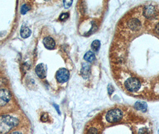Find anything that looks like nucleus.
<instances>
[{"label": "nucleus", "instance_id": "b1692460", "mask_svg": "<svg viewBox=\"0 0 159 134\" xmlns=\"http://www.w3.org/2000/svg\"><path fill=\"white\" fill-rule=\"evenodd\" d=\"M3 82H4V81H3V80H2V79H0V86H1V85H2Z\"/></svg>", "mask_w": 159, "mask_h": 134}, {"label": "nucleus", "instance_id": "4468645a", "mask_svg": "<svg viewBox=\"0 0 159 134\" xmlns=\"http://www.w3.org/2000/svg\"><path fill=\"white\" fill-rule=\"evenodd\" d=\"M101 47V42L99 40H95L92 42L91 47L92 50L95 51H98L99 50V48Z\"/></svg>", "mask_w": 159, "mask_h": 134}, {"label": "nucleus", "instance_id": "f257e3e1", "mask_svg": "<svg viewBox=\"0 0 159 134\" xmlns=\"http://www.w3.org/2000/svg\"><path fill=\"white\" fill-rule=\"evenodd\" d=\"M19 123L18 119L10 115L0 116V134H6Z\"/></svg>", "mask_w": 159, "mask_h": 134}, {"label": "nucleus", "instance_id": "2eb2a0df", "mask_svg": "<svg viewBox=\"0 0 159 134\" xmlns=\"http://www.w3.org/2000/svg\"><path fill=\"white\" fill-rule=\"evenodd\" d=\"M30 10V7L27 4H24L20 8V13L22 15H25Z\"/></svg>", "mask_w": 159, "mask_h": 134}, {"label": "nucleus", "instance_id": "393cba45", "mask_svg": "<svg viewBox=\"0 0 159 134\" xmlns=\"http://www.w3.org/2000/svg\"><path fill=\"white\" fill-rule=\"evenodd\" d=\"M11 134H21V133H20V132H13V133H11Z\"/></svg>", "mask_w": 159, "mask_h": 134}, {"label": "nucleus", "instance_id": "9b49d317", "mask_svg": "<svg viewBox=\"0 0 159 134\" xmlns=\"http://www.w3.org/2000/svg\"><path fill=\"white\" fill-rule=\"evenodd\" d=\"M20 35L23 38H27L30 37L31 31L30 29L25 25H23L20 29Z\"/></svg>", "mask_w": 159, "mask_h": 134}, {"label": "nucleus", "instance_id": "7ed1b4c3", "mask_svg": "<svg viewBox=\"0 0 159 134\" xmlns=\"http://www.w3.org/2000/svg\"><path fill=\"white\" fill-rule=\"evenodd\" d=\"M127 91L130 92H136L141 88V82L139 79L136 78H129L125 84Z\"/></svg>", "mask_w": 159, "mask_h": 134}, {"label": "nucleus", "instance_id": "5701e85b", "mask_svg": "<svg viewBox=\"0 0 159 134\" xmlns=\"http://www.w3.org/2000/svg\"><path fill=\"white\" fill-rule=\"evenodd\" d=\"M54 107L56 108V111H58V113L60 114V111H59V109L58 106H57V105H56V104H54Z\"/></svg>", "mask_w": 159, "mask_h": 134}, {"label": "nucleus", "instance_id": "ddd939ff", "mask_svg": "<svg viewBox=\"0 0 159 134\" xmlns=\"http://www.w3.org/2000/svg\"><path fill=\"white\" fill-rule=\"evenodd\" d=\"M84 58L88 62H92L95 60V55L93 52L89 51L86 53L84 56Z\"/></svg>", "mask_w": 159, "mask_h": 134}, {"label": "nucleus", "instance_id": "6ab92c4d", "mask_svg": "<svg viewBox=\"0 0 159 134\" xmlns=\"http://www.w3.org/2000/svg\"><path fill=\"white\" fill-rule=\"evenodd\" d=\"M87 134H98V131L95 128H92L89 129Z\"/></svg>", "mask_w": 159, "mask_h": 134}, {"label": "nucleus", "instance_id": "20e7f679", "mask_svg": "<svg viewBox=\"0 0 159 134\" xmlns=\"http://www.w3.org/2000/svg\"><path fill=\"white\" fill-rule=\"evenodd\" d=\"M56 77L57 80L59 83L64 84L70 78V72L66 69L61 68L57 71Z\"/></svg>", "mask_w": 159, "mask_h": 134}, {"label": "nucleus", "instance_id": "39448f33", "mask_svg": "<svg viewBox=\"0 0 159 134\" xmlns=\"http://www.w3.org/2000/svg\"><path fill=\"white\" fill-rule=\"evenodd\" d=\"M11 98V94L6 89H0V106H5Z\"/></svg>", "mask_w": 159, "mask_h": 134}, {"label": "nucleus", "instance_id": "9d476101", "mask_svg": "<svg viewBox=\"0 0 159 134\" xmlns=\"http://www.w3.org/2000/svg\"><path fill=\"white\" fill-rule=\"evenodd\" d=\"M81 74L84 79H88L89 77L90 74V67L88 64L84 63L83 64L81 70Z\"/></svg>", "mask_w": 159, "mask_h": 134}, {"label": "nucleus", "instance_id": "4be33fe9", "mask_svg": "<svg viewBox=\"0 0 159 134\" xmlns=\"http://www.w3.org/2000/svg\"><path fill=\"white\" fill-rule=\"evenodd\" d=\"M44 120H48V115L46 114V115H43L41 116V120L44 122Z\"/></svg>", "mask_w": 159, "mask_h": 134}, {"label": "nucleus", "instance_id": "f03ea898", "mask_svg": "<svg viewBox=\"0 0 159 134\" xmlns=\"http://www.w3.org/2000/svg\"><path fill=\"white\" fill-rule=\"evenodd\" d=\"M123 116V111L119 109L108 111L106 115V120L109 123H116L121 120Z\"/></svg>", "mask_w": 159, "mask_h": 134}, {"label": "nucleus", "instance_id": "1a4fd4ad", "mask_svg": "<svg viewBox=\"0 0 159 134\" xmlns=\"http://www.w3.org/2000/svg\"><path fill=\"white\" fill-rule=\"evenodd\" d=\"M43 44L44 47L48 50H52L55 47L56 43L55 40H53L52 37H48L43 40Z\"/></svg>", "mask_w": 159, "mask_h": 134}, {"label": "nucleus", "instance_id": "423d86ee", "mask_svg": "<svg viewBox=\"0 0 159 134\" xmlns=\"http://www.w3.org/2000/svg\"><path fill=\"white\" fill-rule=\"evenodd\" d=\"M35 72L40 79L45 78L47 76V69L46 66L43 63L38 64L35 68Z\"/></svg>", "mask_w": 159, "mask_h": 134}, {"label": "nucleus", "instance_id": "f3484780", "mask_svg": "<svg viewBox=\"0 0 159 134\" xmlns=\"http://www.w3.org/2000/svg\"><path fill=\"white\" fill-rule=\"evenodd\" d=\"M69 17V14L67 13H64L61 15V16L59 17V19L61 20V21H64L66 20Z\"/></svg>", "mask_w": 159, "mask_h": 134}, {"label": "nucleus", "instance_id": "aec40b11", "mask_svg": "<svg viewBox=\"0 0 159 134\" xmlns=\"http://www.w3.org/2000/svg\"><path fill=\"white\" fill-rule=\"evenodd\" d=\"M114 91V87H112V85H109L108 87V93L109 95H111L113 93Z\"/></svg>", "mask_w": 159, "mask_h": 134}, {"label": "nucleus", "instance_id": "a211bd4d", "mask_svg": "<svg viewBox=\"0 0 159 134\" xmlns=\"http://www.w3.org/2000/svg\"><path fill=\"white\" fill-rule=\"evenodd\" d=\"M72 1H64V7L65 8H68L71 6Z\"/></svg>", "mask_w": 159, "mask_h": 134}, {"label": "nucleus", "instance_id": "0eeeda50", "mask_svg": "<svg viewBox=\"0 0 159 134\" xmlns=\"http://www.w3.org/2000/svg\"><path fill=\"white\" fill-rule=\"evenodd\" d=\"M128 27L134 31H138L141 28V23L137 19H132L127 22Z\"/></svg>", "mask_w": 159, "mask_h": 134}, {"label": "nucleus", "instance_id": "6e6552de", "mask_svg": "<svg viewBox=\"0 0 159 134\" xmlns=\"http://www.w3.org/2000/svg\"><path fill=\"white\" fill-rule=\"evenodd\" d=\"M156 13V10L153 6L148 5L143 10V16L148 19H151L154 17Z\"/></svg>", "mask_w": 159, "mask_h": 134}, {"label": "nucleus", "instance_id": "412c9836", "mask_svg": "<svg viewBox=\"0 0 159 134\" xmlns=\"http://www.w3.org/2000/svg\"><path fill=\"white\" fill-rule=\"evenodd\" d=\"M155 31L157 33V34H158L159 35V23L157 24L155 27Z\"/></svg>", "mask_w": 159, "mask_h": 134}, {"label": "nucleus", "instance_id": "dca6fc26", "mask_svg": "<svg viewBox=\"0 0 159 134\" xmlns=\"http://www.w3.org/2000/svg\"><path fill=\"white\" fill-rule=\"evenodd\" d=\"M138 134H150V131L147 128H141L139 130Z\"/></svg>", "mask_w": 159, "mask_h": 134}, {"label": "nucleus", "instance_id": "f8f14e48", "mask_svg": "<svg viewBox=\"0 0 159 134\" xmlns=\"http://www.w3.org/2000/svg\"><path fill=\"white\" fill-rule=\"evenodd\" d=\"M135 108L137 110L145 112L147 109V104L143 102H137L135 104Z\"/></svg>", "mask_w": 159, "mask_h": 134}]
</instances>
